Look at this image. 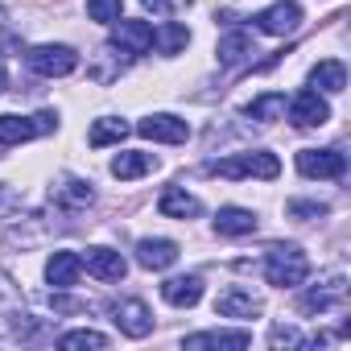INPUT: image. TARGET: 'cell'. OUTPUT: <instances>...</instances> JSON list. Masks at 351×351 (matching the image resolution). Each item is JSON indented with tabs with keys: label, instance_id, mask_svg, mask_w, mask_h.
Here are the masks:
<instances>
[{
	"label": "cell",
	"instance_id": "obj_1",
	"mask_svg": "<svg viewBox=\"0 0 351 351\" xmlns=\"http://www.w3.org/2000/svg\"><path fill=\"white\" fill-rule=\"evenodd\" d=\"M207 173H219V178H232V182H240V178H265V182H273L277 173H281V161L269 149H248V153H232V157L211 161Z\"/></svg>",
	"mask_w": 351,
	"mask_h": 351
},
{
	"label": "cell",
	"instance_id": "obj_2",
	"mask_svg": "<svg viewBox=\"0 0 351 351\" xmlns=\"http://www.w3.org/2000/svg\"><path fill=\"white\" fill-rule=\"evenodd\" d=\"M310 277V256L298 244H273L265 252V281L277 289H298Z\"/></svg>",
	"mask_w": 351,
	"mask_h": 351
},
{
	"label": "cell",
	"instance_id": "obj_3",
	"mask_svg": "<svg viewBox=\"0 0 351 351\" xmlns=\"http://www.w3.org/2000/svg\"><path fill=\"white\" fill-rule=\"evenodd\" d=\"M58 128V112H34V116H0V157L9 149L25 145V141H38L46 132Z\"/></svg>",
	"mask_w": 351,
	"mask_h": 351
},
{
	"label": "cell",
	"instance_id": "obj_4",
	"mask_svg": "<svg viewBox=\"0 0 351 351\" xmlns=\"http://www.w3.org/2000/svg\"><path fill=\"white\" fill-rule=\"evenodd\" d=\"M343 302H347V277L330 273L298 298V310L302 314H330V310H343Z\"/></svg>",
	"mask_w": 351,
	"mask_h": 351
},
{
	"label": "cell",
	"instance_id": "obj_5",
	"mask_svg": "<svg viewBox=\"0 0 351 351\" xmlns=\"http://www.w3.org/2000/svg\"><path fill=\"white\" fill-rule=\"evenodd\" d=\"M25 66L42 79H62L79 66V54L71 46H34V50H25Z\"/></svg>",
	"mask_w": 351,
	"mask_h": 351
},
{
	"label": "cell",
	"instance_id": "obj_6",
	"mask_svg": "<svg viewBox=\"0 0 351 351\" xmlns=\"http://www.w3.org/2000/svg\"><path fill=\"white\" fill-rule=\"evenodd\" d=\"M285 112H289V124H293V128H322V124L330 120V104H326L322 91H314V87H306V91H298L293 99H285Z\"/></svg>",
	"mask_w": 351,
	"mask_h": 351
},
{
	"label": "cell",
	"instance_id": "obj_7",
	"mask_svg": "<svg viewBox=\"0 0 351 351\" xmlns=\"http://www.w3.org/2000/svg\"><path fill=\"white\" fill-rule=\"evenodd\" d=\"M108 314H112L116 330L128 335V339H145V335H153V314H149V306H145L141 298H120V302L108 306Z\"/></svg>",
	"mask_w": 351,
	"mask_h": 351
},
{
	"label": "cell",
	"instance_id": "obj_8",
	"mask_svg": "<svg viewBox=\"0 0 351 351\" xmlns=\"http://www.w3.org/2000/svg\"><path fill=\"white\" fill-rule=\"evenodd\" d=\"M293 165L302 178H343L347 157H343V149H298Z\"/></svg>",
	"mask_w": 351,
	"mask_h": 351
},
{
	"label": "cell",
	"instance_id": "obj_9",
	"mask_svg": "<svg viewBox=\"0 0 351 351\" xmlns=\"http://www.w3.org/2000/svg\"><path fill=\"white\" fill-rule=\"evenodd\" d=\"M50 203H54V211H62V215H83V211L95 203V191H91L87 178H75V173H66L62 182H54Z\"/></svg>",
	"mask_w": 351,
	"mask_h": 351
},
{
	"label": "cell",
	"instance_id": "obj_10",
	"mask_svg": "<svg viewBox=\"0 0 351 351\" xmlns=\"http://www.w3.org/2000/svg\"><path fill=\"white\" fill-rule=\"evenodd\" d=\"M252 25L261 34H269V38H285V34H293L302 25V5L298 0H277V5H269V9H261L252 17Z\"/></svg>",
	"mask_w": 351,
	"mask_h": 351
},
{
	"label": "cell",
	"instance_id": "obj_11",
	"mask_svg": "<svg viewBox=\"0 0 351 351\" xmlns=\"http://www.w3.org/2000/svg\"><path fill=\"white\" fill-rule=\"evenodd\" d=\"M136 132L145 141H157V145H182L191 136V124L182 116H173V112H153V116H145L136 124Z\"/></svg>",
	"mask_w": 351,
	"mask_h": 351
},
{
	"label": "cell",
	"instance_id": "obj_12",
	"mask_svg": "<svg viewBox=\"0 0 351 351\" xmlns=\"http://www.w3.org/2000/svg\"><path fill=\"white\" fill-rule=\"evenodd\" d=\"M112 46L120 50V54H128V58H136V54H149L153 50V25L149 21H116V29H112Z\"/></svg>",
	"mask_w": 351,
	"mask_h": 351
},
{
	"label": "cell",
	"instance_id": "obj_13",
	"mask_svg": "<svg viewBox=\"0 0 351 351\" xmlns=\"http://www.w3.org/2000/svg\"><path fill=\"white\" fill-rule=\"evenodd\" d=\"M178 244L173 240H165V236H145L141 244H136V265L141 269H149V273H165L169 265H178Z\"/></svg>",
	"mask_w": 351,
	"mask_h": 351
},
{
	"label": "cell",
	"instance_id": "obj_14",
	"mask_svg": "<svg viewBox=\"0 0 351 351\" xmlns=\"http://www.w3.org/2000/svg\"><path fill=\"white\" fill-rule=\"evenodd\" d=\"M215 314H219V318H240V322H248V318L261 314V298H256L252 289H244V285H228V289L215 298Z\"/></svg>",
	"mask_w": 351,
	"mask_h": 351
},
{
	"label": "cell",
	"instance_id": "obj_15",
	"mask_svg": "<svg viewBox=\"0 0 351 351\" xmlns=\"http://www.w3.org/2000/svg\"><path fill=\"white\" fill-rule=\"evenodd\" d=\"M248 343H252L248 330H199L182 339L186 351H244Z\"/></svg>",
	"mask_w": 351,
	"mask_h": 351
},
{
	"label": "cell",
	"instance_id": "obj_16",
	"mask_svg": "<svg viewBox=\"0 0 351 351\" xmlns=\"http://www.w3.org/2000/svg\"><path fill=\"white\" fill-rule=\"evenodd\" d=\"M83 269H87L91 277H99V281H124V273H128V261H124L116 248H104V244H95V248H87V256H83Z\"/></svg>",
	"mask_w": 351,
	"mask_h": 351
},
{
	"label": "cell",
	"instance_id": "obj_17",
	"mask_svg": "<svg viewBox=\"0 0 351 351\" xmlns=\"http://www.w3.org/2000/svg\"><path fill=\"white\" fill-rule=\"evenodd\" d=\"M79 277H83V256L79 252H50V261H46V285L50 289H71V285H79Z\"/></svg>",
	"mask_w": 351,
	"mask_h": 351
},
{
	"label": "cell",
	"instance_id": "obj_18",
	"mask_svg": "<svg viewBox=\"0 0 351 351\" xmlns=\"http://www.w3.org/2000/svg\"><path fill=\"white\" fill-rule=\"evenodd\" d=\"M108 169H112V178H120V182H136V178H145V173L157 169V157L141 153V149H120Z\"/></svg>",
	"mask_w": 351,
	"mask_h": 351
},
{
	"label": "cell",
	"instance_id": "obj_19",
	"mask_svg": "<svg viewBox=\"0 0 351 351\" xmlns=\"http://www.w3.org/2000/svg\"><path fill=\"white\" fill-rule=\"evenodd\" d=\"M157 211H161L165 219H195V215L203 211V203H199L186 186H165L161 199H157Z\"/></svg>",
	"mask_w": 351,
	"mask_h": 351
},
{
	"label": "cell",
	"instance_id": "obj_20",
	"mask_svg": "<svg viewBox=\"0 0 351 351\" xmlns=\"http://www.w3.org/2000/svg\"><path fill=\"white\" fill-rule=\"evenodd\" d=\"M161 298H165L169 306H178V310H191V306L203 302V277H195V273H186V277H169V281L161 285Z\"/></svg>",
	"mask_w": 351,
	"mask_h": 351
},
{
	"label": "cell",
	"instance_id": "obj_21",
	"mask_svg": "<svg viewBox=\"0 0 351 351\" xmlns=\"http://www.w3.org/2000/svg\"><path fill=\"white\" fill-rule=\"evenodd\" d=\"M252 54H256V46H252V34L248 29H228L219 38V46H215V58L223 66H244Z\"/></svg>",
	"mask_w": 351,
	"mask_h": 351
},
{
	"label": "cell",
	"instance_id": "obj_22",
	"mask_svg": "<svg viewBox=\"0 0 351 351\" xmlns=\"http://www.w3.org/2000/svg\"><path fill=\"white\" fill-rule=\"evenodd\" d=\"M215 232L219 236H252L256 232V211H248V207H219L215 211Z\"/></svg>",
	"mask_w": 351,
	"mask_h": 351
},
{
	"label": "cell",
	"instance_id": "obj_23",
	"mask_svg": "<svg viewBox=\"0 0 351 351\" xmlns=\"http://www.w3.org/2000/svg\"><path fill=\"white\" fill-rule=\"evenodd\" d=\"M310 87H314V91H322V95H339V91L347 87V66H343V62H335V58L318 62V66L310 71Z\"/></svg>",
	"mask_w": 351,
	"mask_h": 351
},
{
	"label": "cell",
	"instance_id": "obj_24",
	"mask_svg": "<svg viewBox=\"0 0 351 351\" xmlns=\"http://www.w3.org/2000/svg\"><path fill=\"white\" fill-rule=\"evenodd\" d=\"M128 132H132V124H128L124 116H99V120L91 124L87 141H91L95 149H108V145H120V141H124Z\"/></svg>",
	"mask_w": 351,
	"mask_h": 351
},
{
	"label": "cell",
	"instance_id": "obj_25",
	"mask_svg": "<svg viewBox=\"0 0 351 351\" xmlns=\"http://www.w3.org/2000/svg\"><path fill=\"white\" fill-rule=\"evenodd\" d=\"M153 46H157L165 58H173V54H182V50L191 46V29L178 25V21H165L161 29H153Z\"/></svg>",
	"mask_w": 351,
	"mask_h": 351
},
{
	"label": "cell",
	"instance_id": "obj_26",
	"mask_svg": "<svg viewBox=\"0 0 351 351\" xmlns=\"http://www.w3.org/2000/svg\"><path fill=\"white\" fill-rule=\"evenodd\" d=\"M244 116L256 120V124H273V120L285 116V95H281V91H265V95H256V99L244 108Z\"/></svg>",
	"mask_w": 351,
	"mask_h": 351
},
{
	"label": "cell",
	"instance_id": "obj_27",
	"mask_svg": "<svg viewBox=\"0 0 351 351\" xmlns=\"http://www.w3.org/2000/svg\"><path fill=\"white\" fill-rule=\"evenodd\" d=\"M58 347H62V351H104V347H108V335H99V330H91V326H79V330H66V335L58 339Z\"/></svg>",
	"mask_w": 351,
	"mask_h": 351
},
{
	"label": "cell",
	"instance_id": "obj_28",
	"mask_svg": "<svg viewBox=\"0 0 351 351\" xmlns=\"http://www.w3.org/2000/svg\"><path fill=\"white\" fill-rule=\"evenodd\" d=\"M269 347L273 351H298V347H306V335L293 322H273L269 326Z\"/></svg>",
	"mask_w": 351,
	"mask_h": 351
},
{
	"label": "cell",
	"instance_id": "obj_29",
	"mask_svg": "<svg viewBox=\"0 0 351 351\" xmlns=\"http://www.w3.org/2000/svg\"><path fill=\"white\" fill-rule=\"evenodd\" d=\"M87 17L104 21V25H116L124 17V0H87Z\"/></svg>",
	"mask_w": 351,
	"mask_h": 351
},
{
	"label": "cell",
	"instance_id": "obj_30",
	"mask_svg": "<svg viewBox=\"0 0 351 351\" xmlns=\"http://www.w3.org/2000/svg\"><path fill=\"white\" fill-rule=\"evenodd\" d=\"M141 5H145L153 17H165V21H169V17L186 13V9H191V0H141Z\"/></svg>",
	"mask_w": 351,
	"mask_h": 351
},
{
	"label": "cell",
	"instance_id": "obj_31",
	"mask_svg": "<svg viewBox=\"0 0 351 351\" xmlns=\"http://www.w3.org/2000/svg\"><path fill=\"white\" fill-rule=\"evenodd\" d=\"M289 215H293V219H322V215H326V203H306V199H293V203H289Z\"/></svg>",
	"mask_w": 351,
	"mask_h": 351
},
{
	"label": "cell",
	"instance_id": "obj_32",
	"mask_svg": "<svg viewBox=\"0 0 351 351\" xmlns=\"http://www.w3.org/2000/svg\"><path fill=\"white\" fill-rule=\"evenodd\" d=\"M5 83H9V75H5V66H0V91H5Z\"/></svg>",
	"mask_w": 351,
	"mask_h": 351
}]
</instances>
